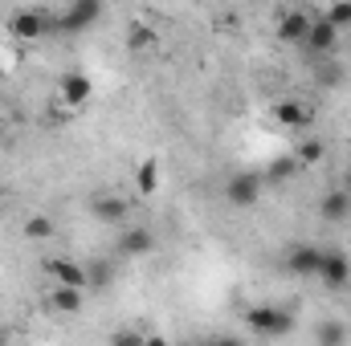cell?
Returning <instances> with one entry per match:
<instances>
[{
  "instance_id": "6da1fadb",
  "label": "cell",
  "mask_w": 351,
  "mask_h": 346,
  "mask_svg": "<svg viewBox=\"0 0 351 346\" xmlns=\"http://www.w3.org/2000/svg\"><path fill=\"white\" fill-rule=\"evenodd\" d=\"M245 326L262 338H282L294 330V318L282 310V306H250L245 310Z\"/></svg>"
},
{
  "instance_id": "7a4b0ae2",
  "label": "cell",
  "mask_w": 351,
  "mask_h": 346,
  "mask_svg": "<svg viewBox=\"0 0 351 346\" xmlns=\"http://www.w3.org/2000/svg\"><path fill=\"white\" fill-rule=\"evenodd\" d=\"M8 37H16V41H41L49 29H53V16H45V12H37V8H16L8 21Z\"/></svg>"
},
{
  "instance_id": "3957f363",
  "label": "cell",
  "mask_w": 351,
  "mask_h": 346,
  "mask_svg": "<svg viewBox=\"0 0 351 346\" xmlns=\"http://www.w3.org/2000/svg\"><path fill=\"white\" fill-rule=\"evenodd\" d=\"M102 21V0H70V8L53 21L58 33H86Z\"/></svg>"
},
{
  "instance_id": "277c9868",
  "label": "cell",
  "mask_w": 351,
  "mask_h": 346,
  "mask_svg": "<svg viewBox=\"0 0 351 346\" xmlns=\"http://www.w3.org/2000/svg\"><path fill=\"white\" fill-rule=\"evenodd\" d=\"M315 281H323V289H348L351 285V257L339 249H323Z\"/></svg>"
},
{
  "instance_id": "5b68a950",
  "label": "cell",
  "mask_w": 351,
  "mask_h": 346,
  "mask_svg": "<svg viewBox=\"0 0 351 346\" xmlns=\"http://www.w3.org/2000/svg\"><path fill=\"white\" fill-rule=\"evenodd\" d=\"M339 25L331 21V16H311V29H306V37H302V49L306 53H315V57H323V53H331L335 45H339Z\"/></svg>"
},
{
  "instance_id": "8992f818",
  "label": "cell",
  "mask_w": 351,
  "mask_h": 346,
  "mask_svg": "<svg viewBox=\"0 0 351 346\" xmlns=\"http://www.w3.org/2000/svg\"><path fill=\"white\" fill-rule=\"evenodd\" d=\"M319 257H323V245H311V241H298V245H290L286 249V257H282V265H286V273H294V277H315L319 273Z\"/></svg>"
},
{
  "instance_id": "52a82bcc",
  "label": "cell",
  "mask_w": 351,
  "mask_h": 346,
  "mask_svg": "<svg viewBox=\"0 0 351 346\" xmlns=\"http://www.w3.org/2000/svg\"><path fill=\"white\" fill-rule=\"evenodd\" d=\"M58 98H62L66 110H82L90 98H94V82H90V74H82V70L62 74V82H58Z\"/></svg>"
},
{
  "instance_id": "ba28073f",
  "label": "cell",
  "mask_w": 351,
  "mask_h": 346,
  "mask_svg": "<svg viewBox=\"0 0 351 346\" xmlns=\"http://www.w3.org/2000/svg\"><path fill=\"white\" fill-rule=\"evenodd\" d=\"M225 200H229L233 208H254V204L262 200V175H254V172L229 175V183H225Z\"/></svg>"
},
{
  "instance_id": "9c48e42d",
  "label": "cell",
  "mask_w": 351,
  "mask_h": 346,
  "mask_svg": "<svg viewBox=\"0 0 351 346\" xmlns=\"http://www.w3.org/2000/svg\"><path fill=\"white\" fill-rule=\"evenodd\" d=\"M45 277H49L53 285H78V289L90 285L86 265H82V261H70V257H49L45 261Z\"/></svg>"
},
{
  "instance_id": "30bf717a",
  "label": "cell",
  "mask_w": 351,
  "mask_h": 346,
  "mask_svg": "<svg viewBox=\"0 0 351 346\" xmlns=\"http://www.w3.org/2000/svg\"><path fill=\"white\" fill-rule=\"evenodd\" d=\"M90 216H94L98 224H123V220L131 216V204H127L123 196H110V191H102V196H94V204H90Z\"/></svg>"
},
{
  "instance_id": "8fae6325",
  "label": "cell",
  "mask_w": 351,
  "mask_h": 346,
  "mask_svg": "<svg viewBox=\"0 0 351 346\" xmlns=\"http://www.w3.org/2000/svg\"><path fill=\"white\" fill-rule=\"evenodd\" d=\"M269 118H274L278 127H286V131H302V127L311 122V110H306L298 98H282V102L269 106Z\"/></svg>"
},
{
  "instance_id": "7c38bea8",
  "label": "cell",
  "mask_w": 351,
  "mask_h": 346,
  "mask_svg": "<svg viewBox=\"0 0 351 346\" xmlns=\"http://www.w3.org/2000/svg\"><path fill=\"white\" fill-rule=\"evenodd\" d=\"M319 216H323L327 224H343V220H351V191L348 187H331V191H323V200H319Z\"/></svg>"
},
{
  "instance_id": "4fadbf2b",
  "label": "cell",
  "mask_w": 351,
  "mask_h": 346,
  "mask_svg": "<svg viewBox=\"0 0 351 346\" xmlns=\"http://www.w3.org/2000/svg\"><path fill=\"white\" fill-rule=\"evenodd\" d=\"M123 257H147V253H156V232L152 228H127L123 237H119V245H114Z\"/></svg>"
},
{
  "instance_id": "5bb4252c",
  "label": "cell",
  "mask_w": 351,
  "mask_h": 346,
  "mask_svg": "<svg viewBox=\"0 0 351 346\" xmlns=\"http://www.w3.org/2000/svg\"><path fill=\"white\" fill-rule=\"evenodd\" d=\"M306 29H311V16L298 12V8H290V12L278 16V41H286V45H302Z\"/></svg>"
},
{
  "instance_id": "9a60e30c",
  "label": "cell",
  "mask_w": 351,
  "mask_h": 346,
  "mask_svg": "<svg viewBox=\"0 0 351 346\" xmlns=\"http://www.w3.org/2000/svg\"><path fill=\"white\" fill-rule=\"evenodd\" d=\"M82 302H86V289H78V285H53L49 289V310H58V314H78Z\"/></svg>"
},
{
  "instance_id": "2e32d148",
  "label": "cell",
  "mask_w": 351,
  "mask_h": 346,
  "mask_svg": "<svg viewBox=\"0 0 351 346\" xmlns=\"http://www.w3.org/2000/svg\"><path fill=\"white\" fill-rule=\"evenodd\" d=\"M156 45H160V33L147 21H131V29H127V53H147Z\"/></svg>"
},
{
  "instance_id": "e0dca14e",
  "label": "cell",
  "mask_w": 351,
  "mask_h": 346,
  "mask_svg": "<svg viewBox=\"0 0 351 346\" xmlns=\"http://www.w3.org/2000/svg\"><path fill=\"white\" fill-rule=\"evenodd\" d=\"M135 191L139 196H156L160 191V159H143L135 168Z\"/></svg>"
},
{
  "instance_id": "ac0fdd59",
  "label": "cell",
  "mask_w": 351,
  "mask_h": 346,
  "mask_svg": "<svg viewBox=\"0 0 351 346\" xmlns=\"http://www.w3.org/2000/svg\"><path fill=\"white\" fill-rule=\"evenodd\" d=\"M53 232H58V224H53V216H45V212H33V216H25V237L29 241H53Z\"/></svg>"
},
{
  "instance_id": "d6986e66",
  "label": "cell",
  "mask_w": 351,
  "mask_h": 346,
  "mask_svg": "<svg viewBox=\"0 0 351 346\" xmlns=\"http://www.w3.org/2000/svg\"><path fill=\"white\" fill-rule=\"evenodd\" d=\"M294 159H298L302 168H315V163L327 159V143H323V139H302V143L294 147Z\"/></svg>"
},
{
  "instance_id": "ffe728a7",
  "label": "cell",
  "mask_w": 351,
  "mask_h": 346,
  "mask_svg": "<svg viewBox=\"0 0 351 346\" xmlns=\"http://www.w3.org/2000/svg\"><path fill=\"white\" fill-rule=\"evenodd\" d=\"M298 168H302V163H298L294 155H282V159H274V163H269L265 179H269V183H286V179H290V175L298 172Z\"/></svg>"
},
{
  "instance_id": "44dd1931",
  "label": "cell",
  "mask_w": 351,
  "mask_h": 346,
  "mask_svg": "<svg viewBox=\"0 0 351 346\" xmlns=\"http://www.w3.org/2000/svg\"><path fill=\"white\" fill-rule=\"evenodd\" d=\"M343 338H348V330L339 322H327V326L315 330V343H343Z\"/></svg>"
},
{
  "instance_id": "7402d4cb",
  "label": "cell",
  "mask_w": 351,
  "mask_h": 346,
  "mask_svg": "<svg viewBox=\"0 0 351 346\" xmlns=\"http://www.w3.org/2000/svg\"><path fill=\"white\" fill-rule=\"evenodd\" d=\"M327 16H331L339 29H351V0H335V4L327 8Z\"/></svg>"
},
{
  "instance_id": "603a6c76",
  "label": "cell",
  "mask_w": 351,
  "mask_h": 346,
  "mask_svg": "<svg viewBox=\"0 0 351 346\" xmlns=\"http://www.w3.org/2000/svg\"><path fill=\"white\" fill-rule=\"evenodd\" d=\"M86 273H90V285H98V289L114 277V269H110V265H86Z\"/></svg>"
},
{
  "instance_id": "cb8c5ba5",
  "label": "cell",
  "mask_w": 351,
  "mask_h": 346,
  "mask_svg": "<svg viewBox=\"0 0 351 346\" xmlns=\"http://www.w3.org/2000/svg\"><path fill=\"white\" fill-rule=\"evenodd\" d=\"M0 143H4V118H0Z\"/></svg>"
},
{
  "instance_id": "d4e9b609",
  "label": "cell",
  "mask_w": 351,
  "mask_h": 346,
  "mask_svg": "<svg viewBox=\"0 0 351 346\" xmlns=\"http://www.w3.org/2000/svg\"><path fill=\"white\" fill-rule=\"evenodd\" d=\"M0 82H4V66H0Z\"/></svg>"
},
{
  "instance_id": "484cf974",
  "label": "cell",
  "mask_w": 351,
  "mask_h": 346,
  "mask_svg": "<svg viewBox=\"0 0 351 346\" xmlns=\"http://www.w3.org/2000/svg\"><path fill=\"white\" fill-rule=\"evenodd\" d=\"M348 191H351V175H348Z\"/></svg>"
}]
</instances>
